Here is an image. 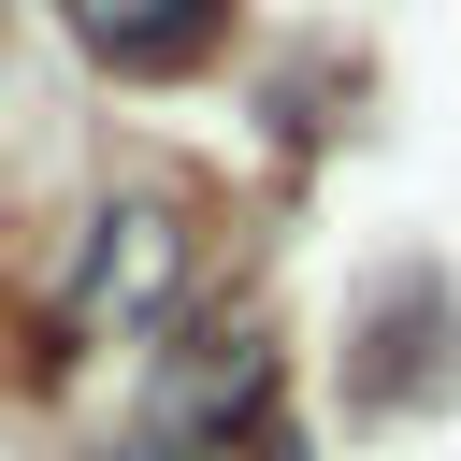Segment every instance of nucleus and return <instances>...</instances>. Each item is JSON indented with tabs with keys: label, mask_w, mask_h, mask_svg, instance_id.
I'll return each mask as SVG.
<instances>
[{
	"label": "nucleus",
	"mask_w": 461,
	"mask_h": 461,
	"mask_svg": "<svg viewBox=\"0 0 461 461\" xmlns=\"http://www.w3.org/2000/svg\"><path fill=\"white\" fill-rule=\"evenodd\" d=\"M72 14V43L101 58V72H130V86H173V72H202L216 43H230V0H58Z\"/></svg>",
	"instance_id": "1"
}]
</instances>
